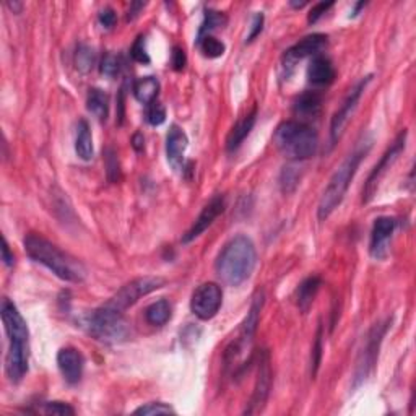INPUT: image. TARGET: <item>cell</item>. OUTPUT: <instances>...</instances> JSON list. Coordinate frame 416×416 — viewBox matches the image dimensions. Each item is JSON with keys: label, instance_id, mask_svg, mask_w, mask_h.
Segmentation results:
<instances>
[{"label": "cell", "instance_id": "obj_1", "mask_svg": "<svg viewBox=\"0 0 416 416\" xmlns=\"http://www.w3.org/2000/svg\"><path fill=\"white\" fill-rule=\"evenodd\" d=\"M2 322L8 337V351L6 358L7 377L13 384L20 382L28 373L30 332L17 306L8 299L2 301Z\"/></svg>", "mask_w": 416, "mask_h": 416}, {"label": "cell", "instance_id": "obj_2", "mask_svg": "<svg viewBox=\"0 0 416 416\" xmlns=\"http://www.w3.org/2000/svg\"><path fill=\"white\" fill-rule=\"evenodd\" d=\"M257 264V250L250 237L237 235L219 250L215 272L228 286H239L252 275Z\"/></svg>", "mask_w": 416, "mask_h": 416}, {"label": "cell", "instance_id": "obj_3", "mask_svg": "<svg viewBox=\"0 0 416 416\" xmlns=\"http://www.w3.org/2000/svg\"><path fill=\"white\" fill-rule=\"evenodd\" d=\"M23 244H25V250L31 260L44 265L61 280L70 283H80L85 280L86 270L81 262L63 252L46 237L31 232L25 237Z\"/></svg>", "mask_w": 416, "mask_h": 416}, {"label": "cell", "instance_id": "obj_4", "mask_svg": "<svg viewBox=\"0 0 416 416\" xmlns=\"http://www.w3.org/2000/svg\"><path fill=\"white\" fill-rule=\"evenodd\" d=\"M273 143L278 152L293 161L313 158L319 146V137L313 127L301 121H285L277 127Z\"/></svg>", "mask_w": 416, "mask_h": 416}, {"label": "cell", "instance_id": "obj_5", "mask_svg": "<svg viewBox=\"0 0 416 416\" xmlns=\"http://www.w3.org/2000/svg\"><path fill=\"white\" fill-rule=\"evenodd\" d=\"M368 150H369V143L366 146L361 145L359 148H356L353 153L348 155V158L341 163V166L333 172V176L330 177V181H328L326 190H324L321 202H319L317 217L321 221L330 217V215L338 208V205L344 202L351 181H353L356 171H358L359 164L366 157V153H368Z\"/></svg>", "mask_w": 416, "mask_h": 416}, {"label": "cell", "instance_id": "obj_6", "mask_svg": "<svg viewBox=\"0 0 416 416\" xmlns=\"http://www.w3.org/2000/svg\"><path fill=\"white\" fill-rule=\"evenodd\" d=\"M85 327L96 340L103 344H121L130 337V324L126 321L124 313L103 304L85 319Z\"/></svg>", "mask_w": 416, "mask_h": 416}, {"label": "cell", "instance_id": "obj_7", "mask_svg": "<svg viewBox=\"0 0 416 416\" xmlns=\"http://www.w3.org/2000/svg\"><path fill=\"white\" fill-rule=\"evenodd\" d=\"M262 308H264V293L259 291L257 295L254 296L252 304H250V309L248 313V317H246L244 322L241 324L239 335L232 340V344L228 346L225 351V368L226 369L231 368V366L235 364V361L249 348L250 344H252V338L255 335V332H257Z\"/></svg>", "mask_w": 416, "mask_h": 416}, {"label": "cell", "instance_id": "obj_8", "mask_svg": "<svg viewBox=\"0 0 416 416\" xmlns=\"http://www.w3.org/2000/svg\"><path fill=\"white\" fill-rule=\"evenodd\" d=\"M388 321L379 322L369 330L368 337L364 340L363 350L359 351L358 359H356V368L353 374V387H358L363 384L366 379L369 377V374L373 373L374 366H376L377 356H379V348H381L382 338L386 335L388 328Z\"/></svg>", "mask_w": 416, "mask_h": 416}, {"label": "cell", "instance_id": "obj_9", "mask_svg": "<svg viewBox=\"0 0 416 416\" xmlns=\"http://www.w3.org/2000/svg\"><path fill=\"white\" fill-rule=\"evenodd\" d=\"M164 285V280L159 277H141V278H135L130 283H127L119 290L116 295L112 296L108 303H104L109 308L119 310V313H124L134 306L137 301L143 296L150 295V293L159 290Z\"/></svg>", "mask_w": 416, "mask_h": 416}, {"label": "cell", "instance_id": "obj_10", "mask_svg": "<svg viewBox=\"0 0 416 416\" xmlns=\"http://www.w3.org/2000/svg\"><path fill=\"white\" fill-rule=\"evenodd\" d=\"M272 364H270V353L267 350H262L259 353L257 361V379H255V386L252 397H250L248 408L244 410L246 415H254L264 410L267 404L268 395H270L272 388Z\"/></svg>", "mask_w": 416, "mask_h": 416}, {"label": "cell", "instance_id": "obj_11", "mask_svg": "<svg viewBox=\"0 0 416 416\" xmlns=\"http://www.w3.org/2000/svg\"><path fill=\"white\" fill-rule=\"evenodd\" d=\"M223 304V291L217 283H204L194 291L190 299V309L200 321H210L218 314Z\"/></svg>", "mask_w": 416, "mask_h": 416}, {"label": "cell", "instance_id": "obj_12", "mask_svg": "<svg viewBox=\"0 0 416 416\" xmlns=\"http://www.w3.org/2000/svg\"><path fill=\"white\" fill-rule=\"evenodd\" d=\"M405 145H406V130H402L399 134V137L395 139L394 143L390 145V148H388L387 152L382 155L381 161H379L376 166H374L373 172L369 175L368 181H366L364 189H363V202L364 204L371 202V199L374 197V194H376V190L379 187V182H381L384 175L387 172V169L397 161L399 155L404 152Z\"/></svg>", "mask_w": 416, "mask_h": 416}, {"label": "cell", "instance_id": "obj_13", "mask_svg": "<svg viewBox=\"0 0 416 416\" xmlns=\"http://www.w3.org/2000/svg\"><path fill=\"white\" fill-rule=\"evenodd\" d=\"M371 79H373V77L369 75V77H366V79L361 80L359 83L350 91L348 96H346V99L344 101V104L340 106V109H338V111L333 114L332 124H330V141H332V145H335L338 141V139L341 137V134H344V130H345L346 124H348L350 117L353 116L355 109H356V106H358L361 95H363V91L366 90V86H368V83L371 81Z\"/></svg>", "mask_w": 416, "mask_h": 416}, {"label": "cell", "instance_id": "obj_14", "mask_svg": "<svg viewBox=\"0 0 416 416\" xmlns=\"http://www.w3.org/2000/svg\"><path fill=\"white\" fill-rule=\"evenodd\" d=\"M226 202L225 197L223 195H217V197H213L210 202L205 205L202 212L197 217V219L194 221V225L190 226V230L186 232L184 236H182V242L187 244V242H192L194 239H197V237L208 230L210 226L213 225V221L217 219L219 215L225 212Z\"/></svg>", "mask_w": 416, "mask_h": 416}, {"label": "cell", "instance_id": "obj_15", "mask_svg": "<svg viewBox=\"0 0 416 416\" xmlns=\"http://www.w3.org/2000/svg\"><path fill=\"white\" fill-rule=\"evenodd\" d=\"M328 44V38L326 34H310L306 36L299 41V43H296L293 48L288 49L285 52V67H293L298 61H303L306 57H315L319 56L324 49L327 48Z\"/></svg>", "mask_w": 416, "mask_h": 416}, {"label": "cell", "instance_id": "obj_16", "mask_svg": "<svg viewBox=\"0 0 416 416\" xmlns=\"http://www.w3.org/2000/svg\"><path fill=\"white\" fill-rule=\"evenodd\" d=\"M397 221L390 217H381L374 221L371 232V255L374 259H384L388 250V241L394 235Z\"/></svg>", "mask_w": 416, "mask_h": 416}, {"label": "cell", "instance_id": "obj_17", "mask_svg": "<svg viewBox=\"0 0 416 416\" xmlns=\"http://www.w3.org/2000/svg\"><path fill=\"white\" fill-rule=\"evenodd\" d=\"M57 366L62 377L68 384H77L80 382L81 376H83L85 359L79 350L62 348L57 353Z\"/></svg>", "mask_w": 416, "mask_h": 416}, {"label": "cell", "instance_id": "obj_18", "mask_svg": "<svg viewBox=\"0 0 416 416\" xmlns=\"http://www.w3.org/2000/svg\"><path fill=\"white\" fill-rule=\"evenodd\" d=\"M189 145V139H187L186 132L181 127L172 126L168 132L166 137V155L168 161L176 171L184 169V155Z\"/></svg>", "mask_w": 416, "mask_h": 416}, {"label": "cell", "instance_id": "obj_19", "mask_svg": "<svg viewBox=\"0 0 416 416\" xmlns=\"http://www.w3.org/2000/svg\"><path fill=\"white\" fill-rule=\"evenodd\" d=\"M308 80L315 86L330 85L335 80V67L324 56H315L308 67Z\"/></svg>", "mask_w": 416, "mask_h": 416}, {"label": "cell", "instance_id": "obj_20", "mask_svg": "<svg viewBox=\"0 0 416 416\" xmlns=\"http://www.w3.org/2000/svg\"><path fill=\"white\" fill-rule=\"evenodd\" d=\"M255 121H257V109L254 108L252 112H249L248 116H244L241 121L236 122V126L232 127L226 140V148L230 150V152H235V150L239 148L242 141L246 140V137L254 129Z\"/></svg>", "mask_w": 416, "mask_h": 416}, {"label": "cell", "instance_id": "obj_21", "mask_svg": "<svg viewBox=\"0 0 416 416\" xmlns=\"http://www.w3.org/2000/svg\"><path fill=\"white\" fill-rule=\"evenodd\" d=\"M322 108V95L317 91H306L301 96H298L295 101V114L303 119H313L321 112Z\"/></svg>", "mask_w": 416, "mask_h": 416}, {"label": "cell", "instance_id": "obj_22", "mask_svg": "<svg viewBox=\"0 0 416 416\" xmlns=\"http://www.w3.org/2000/svg\"><path fill=\"white\" fill-rule=\"evenodd\" d=\"M322 280L319 277H309L301 283L298 291H296V303L301 313H308L313 306L315 296H317L319 290H321Z\"/></svg>", "mask_w": 416, "mask_h": 416}, {"label": "cell", "instance_id": "obj_23", "mask_svg": "<svg viewBox=\"0 0 416 416\" xmlns=\"http://www.w3.org/2000/svg\"><path fill=\"white\" fill-rule=\"evenodd\" d=\"M75 152L83 161H90V159L93 158V137H91L90 124L85 119H81L79 126H77Z\"/></svg>", "mask_w": 416, "mask_h": 416}, {"label": "cell", "instance_id": "obj_24", "mask_svg": "<svg viewBox=\"0 0 416 416\" xmlns=\"http://www.w3.org/2000/svg\"><path fill=\"white\" fill-rule=\"evenodd\" d=\"M159 93V81L155 77H141L134 83V96L137 101L148 106L157 101Z\"/></svg>", "mask_w": 416, "mask_h": 416}, {"label": "cell", "instance_id": "obj_25", "mask_svg": "<svg viewBox=\"0 0 416 416\" xmlns=\"http://www.w3.org/2000/svg\"><path fill=\"white\" fill-rule=\"evenodd\" d=\"M86 108L98 121H106L109 114V98L103 90L91 88L86 98Z\"/></svg>", "mask_w": 416, "mask_h": 416}, {"label": "cell", "instance_id": "obj_26", "mask_svg": "<svg viewBox=\"0 0 416 416\" xmlns=\"http://www.w3.org/2000/svg\"><path fill=\"white\" fill-rule=\"evenodd\" d=\"M145 319L153 327L164 326L171 319V304L166 299H159L157 303L150 304L145 310Z\"/></svg>", "mask_w": 416, "mask_h": 416}, {"label": "cell", "instance_id": "obj_27", "mask_svg": "<svg viewBox=\"0 0 416 416\" xmlns=\"http://www.w3.org/2000/svg\"><path fill=\"white\" fill-rule=\"evenodd\" d=\"M225 25H226V17L223 15L221 12L207 10V12H205V20L202 23V26H200L197 41L205 38V36H212V33L215 30L223 28Z\"/></svg>", "mask_w": 416, "mask_h": 416}, {"label": "cell", "instance_id": "obj_28", "mask_svg": "<svg viewBox=\"0 0 416 416\" xmlns=\"http://www.w3.org/2000/svg\"><path fill=\"white\" fill-rule=\"evenodd\" d=\"M95 66V51L90 46L81 44L75 52V67L81 73H88Z\"/></svg>", "mask_w": 416, "mask_h": 416}, {"label": "cell", "instance_id": "obj_29", "mask_svg": "<svg viewBox=\"0 0 416 416\" xmlns=\"http://www.w3.org/2000/svg\"><path fill=\"white\" fill-rule=\"evenodd\" d=\"M197 43L200 46V49H202L205 57H210V59L221 57L226 51V46L219 39L213 38V36H205V38L197 41Z\"/></svg>", "mask_w": 416, "mask_h": 416}, {"label": "cell", "instance_id": "obj_30", "mask_svg": "<svg viewBox=\"0 0 416 416\" xmlns=\"http://www.w3.org/2000/svg\"><path fill=\"white\" fill-rule=\"evenodd\" d=\"M298 184H299V175H298V171H296V168L288 166L283 169L281 177H280L281 190L285 192V194H290V192H293L296 187H298Z\"/></svg>", "mask_w": 416, "mask_h": 416}, {"label": "cell", "instance_id": "obj_31", "mask_svg": "<svg viewBox=\"0 0 416 416\" xmlns=\"http://www.w3.org/2000/svg\"><path fill=\"white\" fill-rule=\"evenodd\" d=\"M321 359H322V326L319 324L317 335H315V344L313 348V358H310V374H313V377L317 376Z\"/></svg>", "mask_w": 416, "mask_h": 416}, {"label": "cell", "instance_id": "obj_32", "mask_svg": "<svg viewBox=\"0 0 416 416\" xmlns=\"http://www.w3.org/2000/svg\"><path fill=\"white\" fill-rule=\"evenodd\" d=\"M146 121L150 122L153 127L161 126L164 121H166V109L161 103L155 101L152 104H148V109H146Z\"/></svg>", "mask_w": 416, "mask_h": 416}, {"label": "cell", "instance_id": "obj_33", "mask_svg": "<svg viewBox=\"0 0 416 416\" xmlns=\"http://www.w3.org/2000/svg\"><path fill=\"white\" fill-rule=\"evenodd\" d=\"M99 70L104 77H108V79H114V77L117 75L119 70H121V62H119V57L114 56V54H106V56L103 57L101 66H99Z\"/></svg>", "mask_w": 416, "mask_h": 416}, {"label": "cell", "instance_id": "obj_34", "mask_svg": "<svg viewBox=\"0 0 416 416\" xmlns=\"http://www.w3.org/2000/svg\"><path fill=\"white\" fill-rule=\"evenodd\" d=\"M176 413L171 406L163 404V402H152V404L141 405L140 408L135 410V415H169Z\"/></svg>", "mask_w": 416, "mask_h": 416}, {"label": "cell", "instance_id": "obj_35", "mask_svg": "<svg viewBox=\"0 0 416 416\" xmlns=\"http://www.w3.org/2000/svg\"><path fill=\"white\" fill-rule=\"evenodd\" d=\"M106 169H108V179L111 182H117L121 179V169H119V161L116 153L112 148L106 150Z\"/></svg>", "mask_w": 416, "mask_h": 416}, {"label": "cell", "instance_id": "obj_36", "mask_svg": "<svg viewBox=\"0 0 416 416\" xmlns=\"http://www.w3.org/2000/svg\"><path fill=\"white\" fill-rule=\"evenodd\" d=\"M130 54L132 57H134V61H137L139 63H150V56L148 52H146L143 36H139V38H137L134 46H132Z\"/></svg>", "mask_w": 416, "mask_h": 416}, {"label": "cell", "instance_id": "obj_37", "mask_svg": "<svg viewBox=\"0 0 416 416\" xmlns=\"http://www.w3.org/2000/svg\"><path fill=\"white\" fill-rule=\"evenodd\" d=\"M44 413L48 415H61V416H67V415H75V410L72 408L70 405L62 404V402H49V404H44Z\"/></svg>", "mask_w": 416, "mask_h": 416}, {"label": "cell", "instance_id": "obj_38", "mask_svg": "<svg viewBox=\"0 0 416 416\" xmlns=\"http://www.w3.org/2000/svg\"><path fill=\"white\" fill-rule=\"evenodd\" d=\"M332 7H333V2H319V3H315V6L313 8H310L308 21L309 23H317L324 15H326V13L328 10H330Z\"/></svg>", "mask_w": 416, "mask_h": 416}, {"label": "cell", "instance_id": "obj_39", "mask_svg": "<svg viewBox=\"0 0 416 416\" xmlns=\"http://www.w3.org/2000/svg\"><path fill=\"white\" fill-rule=\"evenodd\" d=\"M98 20H99V23H101L103 28L109 30V28H112L114 25H116L117 15H116V12L112 10V8H103V10L99 12Z\"/></svg>", "mask_w": 416, "mask_h": 416}, {"label": "cell", "instance_id": "obj_40", "mask_svg": "<svg viewBox=\"0 0 416 416\" xmlns=\"http://www.w3.org/2000/svg\"><path fill=\"white\" fill-rule=\"evenodd\" d=\"M186 62H187V57H186V52L184 49L181 48H176L172 49V54H171V66L175 70H182V68L186 67Z\"/></svg>", "mask_w": 416, "mask_h": 416}, {"label": "cell", "instance_id": "obj_41", "mask_svg": "<svg viewBox=\"0 0 416 416\" xmlns=\"http://www.w3.org/2000/svg\"><path fill=\"white\" fill-rule=\"evenodd\" d=\"M262 30H264V15L262 13H257V15L254 17L252 28H250V33L248 36V39H246V43H252V41L262 33Z\"/></svg>", "mask_w": 416, "mask_h": 416}, {"label": "cell", "instance_id": "obj_42", "mask_svg": "<svg viewBox=\"0 0 416 416\" xmlns=\"http://www.w3.org/2000/svg\"><path fill=\"white\" fill-rule=\"evenodd\" d=\"M2 260L7 267H12V265L15 264V257H13V254L10 252V248H8V242L6 237H2Z\"/></svg>", "mask_w": 416, "mask_h": 416}, {"label": "cell", "instance_id": "obj_43", "mask_svg": "<svg viewBox=\"0 0 416 416\" xmlns=\"http://www.w3.org/2000/svg\"><path fill=\"white\" fill-rule=\"evenodd\" d=\"M143 7H145V3H141V2H134V3H130L129 12H127V21L134 20V18L139 17V13H140V10H141V8H143Z\"/></svg>", "mask_w": 416, "mask_h": 416}, {"label": "cell", "instance_id": "obj_44", "mask_svg": "<svg viewBox=\"0 0 416 416\" xmlns=\"http://www.w3.org/2000/svg\"><path fill=\"white\" fill-rule=\"evenodd\" d=\"M143 143H145L143 135H141V134H135V137H134V146H135L137 152H140V150L143 148Z\"/></svg>", "mask_w": 416, "mask_h": 416}, {"label": "cell", "instance_id": "obj_45", "mask_svg": "<svg viewBox=\"0 0 416 416\" xmlns=\"http://www.w3.org/2000/svg\"><path fill=\"white\" fill-rule=\"evenodd\" d=\"M7 7L10 8V10H12L13 13H20V10L23 8L21 3H18V2H13V3H12V2H8V3H7Z\"/></svg>", "mask_w": 416, "mask_h": 416}, {"label": "cell", "instance_id": "obj_46", "mask_svg": "<svg viewBox=\"0 0 416 416\" xmlns=\"http://www.w3.org/2000/svg\"><path fill=\"white\" fill-rule=\"evenodd\" d=\"M290 6H291V7H295V8H303V7L306 6V2H299V3H298V2H291Z\"/></svg>", "mask_w": 416, "mask_h": 416}]
</instances>
